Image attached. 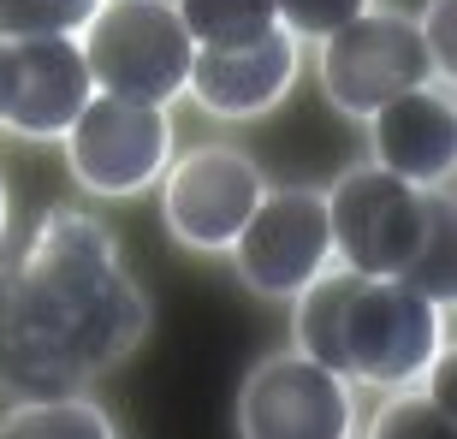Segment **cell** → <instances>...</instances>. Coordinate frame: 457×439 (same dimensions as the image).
Masks as SVG:
<instances>
[{
    "label": "cell",
    "instance_id": "6da1fadb",
    "mask_svg": "<svg viewBox=\"0 0 457 439\" xmlns=\"http://www.w3.org/2000/svg\"><path fill=\"white\" fill-rule=\"evenodd\" d=\"M149 333V303L119 268L102 220L48 208L18 261H0V386L66 398Z\"/></svg>",
    "mask_w": 457,
    "mask_h": 439
},
{
    "label": "cell",
    "instance_id": "7a4b0ae2",
    "mask_svg": "<svg viewBox=\"0 0 457 439\" xmlns=\"http://www.w3.org/2000/svg\"><path fill=\"white\" fill-rule=\"evenodd\" d=\"M291 303V351L351 386H422L445 356V303L404 279H369L333 261Z\"/></svg>",
    "mask_w": 457,
    "mask_h": 439
},
{
    "label": "cell",
    "instance_id": "3957f363",
    "mask_svg": "<svg viewBox=\"0 0 457 439\" xmlns=\"http://www.w3.org/2000/svg\"><path fill=\"white\" fill-rule=\"evenodd\" d=\"M89 84L102 95H125V102L172 107L185 95L196 42L179 24L172 0H102L96 18L78 30Z\"/></svg>",
    "mask_w": 457,
    "mask_h": 439
},
{
    "label": "cell",
    "instance_id": "277c9868",
    "mask_svg": "<svg viewBox=\"0 0 457 439\" xmlns=\"http://www.w3.org/2000/svg\"><path fill=\"white\" fill-rule=\"evenodd\" d=\"M440 190H416L392 178L386 167H351L327 190V232H333V261L369 279H404L434 220Z\"/></svg>",
    "mask_w": 457,
    "mask_h": 439
},
{
    "label": "cell",
    "instance_id": "5b68a950",
    "mask_svg": "<svg viewBox=\"0 0 457 439\" xmlns=\"http://www.w3.org/2000/svg\"><path fill=\"white\" fill-rule=\"evenodd\" d=\"M434 84V60L422 48L416 18L404 12H356L333 36H321V89L345 119H369L392 95Z\"/></svg>",
    "mask_w": 457,
    "mask_h": 439
},
{
    "label": "cell",
    "instance_id": "8992f818",
    "mask_svg": "<svg viewBox=\"0 0 457 439\" xmlns=\"http://www.w3.org/2000/svg\"><path fill=\"white\" fill-rule=\"evenodd\" d=\"M66 161L89 196H137L172 161V119L167 107L96 89L66 131Z\"/></svg>",
    "mask_w": 457,
    "mask_h": 439
},
{
    "label": "cell",
    "instance_id": "52a82bcc",
    "mask_svg": "<svg viewBox=\"0 0 457 439\" xmlns=\"http://www.w3.org/2000/svg\"><path fill=\"white\" fill-rule=\"evenodd\" d=\"M232 268L255 297L291 303L309 279L333 268V232H327L321 190H262L255 214L232 237Z\"/></svg>",
    "mask_w": 457,
    "mask_h": 439
},
{
    "label": "cell",
    "instance_id": "ba28073f",
    "mask_svg": "<svg viewBox=\"0 0 457 439\" xmlns=\"http://www.w3.org/2000/svg\"><path fill=\"white\" fill-rule=\"evenodd\" d=\"M237 434L244 439H351L356 398L351 380L309 362L297 351H279L255 362L237 398Z\"/></svg>",
    "mask_w": 457,
    "mask_h": 439
},
{
    "label": "cell",
    "instance_id": "9c48e42d",
    "mask_svg": "<svg viewBox=\"0 0 457 439\" xmlns=\"http://www.w3.org/2000/svg\"><path fill=\"white\" fill-rule=\"evenodd\" d=\"M262 167L250 154L226 149V143H203L190 149L185 161H167V196H161V214H167V232L185 244V250L203 255H226L232 237L244 232V220L262 203Z\"/></svg>",
    "mask_w": 457,
    "mask_h": 439
},
{
    "label": "cell",
    "instance_id": "30bf717a",
    "mask_svg": "<svg viewBox=\"0 0 457 439\" xmlns=\"http://www.w3.org/2000/svg\"><path fill=\"white\" fill-rule=\"evenodd\" d=\"M96 95L78 36H24L0 42V131L24 143H54L71 131Z\"/></svg>",
    "mask_w": 457,
    "mask_h": 439
},
{
    "label": "cell",
    "instance_id": "8fae6325",
    "mask_svg": "<svg viewBox=\"0 0 457 439\" xmlns=\"http://www.w3.org/2000/svg\"><path fill=\"white\" fill-rule=\"evenodd\" d=\"M297 60H303V42L286 24H273L268 36L237 42V48H196L185 95L214 119H262L291 95Z\"/></svg>",
    "mask_w": 457,
    "mask_h": 439
},
{
    "label": "cell",
    "instance_id": "7c38bea8",
    "mask_svg": "<svg viewBox=\"0 0 457 439\" xmlns=\"http://www.w3.org/2000/svg\"><path fill=\"white\" fill-rule=\"evenodd\" d=\"M374 167L416 190H445L457 167V107L452 84H416L369 113Z\"/></svg>",
    "mask_w": 457,
    "mask_h": 439
},
{
    "label": "cell",
    "instance_id": "4fadbf2b",
    "mask_svg": "<svg viewBox=\"0 0 457 439\" xmlns=\"http://www.w3.org/2000/svg\"><path fill=\"white\" fill-rule=\"evenodd\" d=\"M0 439H113L102 404H89L84 392L66 398H24V404L0 422Z\"/></svg>",
    "mask_w": 457,
    "mask_h": 439
},
{
    "label": "cell",
    "instance_id": "5bb4252c",
    "mask_svg": "<svg viewBox=\"0 0 457 439\" xmlns=\"http://www.w3.org/2000/svg\"><path fill=\"white\" fill-rule=\"evenodd\" d=\"M172 12L196 48H237V42H255L279 24L273 0H172Z\"/></svg>",
    "mask_w": 457,
    "mask_h": 439
},
{
    "label": "cell",
    "instance_id": "9a60e30c",
    "mask_svg": "<svg viewBox=\"0 0 457 439\" xmlns=\"http://www.w3.org/2000/svg\"><path fill=\"white\" fill-rule=\"evenodd\" d=\"M102 0H0V42L24 36H78Z\"/></svg>",
    "mask_w": 457,
    "mask_h": 439
},
{
    "label": "cell",
    "instance_id": "2e32d148",
    "mask_svg": "<svg viewBox=\"0 0 457 439\" xmlns=\"http://www.w3.org/2000/svg\"><path fill=\"white\" fill-rule=\"evenodd\" d=\"M369 439H452V404L422 386H404V392H392V404L374 416Z\"/></svg>",
    "mask_w": 457,
    "mask_h": 439
},
{
    "label": "cell",
    "instance_id": "e0dca14e",
    "mask_svg": "<svg viewBox=\"0 0 457 439\" xmlns=\"http://www.w3.org/2000/svg\"><path fill=\"white\" fill-rule=\"evenodd\" d=\"M404 286L428 291L434 303H452V208H445V190H440V203H434L422 250H416V261L404 268Z\"/></svg>",
    "mask_w": 457,
    "mask_h": 439
},
{
    "label": "cell",
    "instance_id": "ac0fdd59",
    "mask_svg": "<svg viewBox=\"0 0 457 439\" xmlns=\"http://www.w3.org/2000/svg\"><path fill=\"white\" fill-rule=\"evenodd\" d=\"M374 0H273V12H279V24H286L297 42H321V36H333L339 24H351L356 12H369Z\"/></svg>",
    "mask_w": 457,
    "mask_h": 439
},
{
    "label": "cell",
    "instance_id": "d6986e66",
    "mask_svg": "<svg viewBox=\"0 0 457 439\" xmlns=\"http://www.w3.org/2000/svg\"><path fill=\"white\" fill-rule=\"evenodd\" d=\"M452 18H457V0H428V12L416 18V30H422V48L434 60V84H452Z\"/></svg>",
    "mask_w": 457,
    "mask_h": 439
},
{
    "label": "cell",
    "instance_id": "ffe728a7",
    "mask_svg": "<svg viewBox=\"0 0 457 439\" xmlns=\"http://www.w3.org/2000/svg\"><path fill=\"white\" fill-rule=\"evenodd\" d=\"M0 232H6V185H0Z\"/></svg>",
    "mask_w": 457,
    "mask_h": 439
}]
</instances>
